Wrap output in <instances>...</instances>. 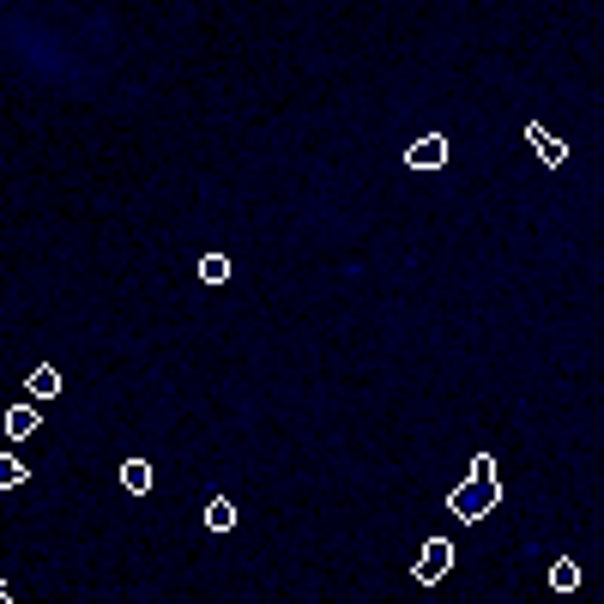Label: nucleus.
<instances>
[{"mask_svg": "<svg viewBox=\"0 0 604 604\" xmlns=\"http://www.w3.org/2000/svg\"><path fill=\"white\" fill-rule=\"evenodd\" d=\"M496 502H502V484H496V478H466L460 490L447 496V508L460 514V520H484V514L496 508Z\"/></svg>", "mask_w": 604, "mask_h": 604, "instance_id": "nucleus-1", "label": "nucleus"}, {"mask_svg": "<svg viewBox=\"0 0 604 604\" xmlns=\"http://www.w3.org/2000/svg\"><path fill=\"white\" fill-rule=\"evenodd\" d=\"M447 568H453V544H447V538H429V544L417 550V568H411V574H417L423 586H435Z\"/></svg>", "mask_w": 604, "mask_h": 604, "instance_id": "nucleus-2", "label": "nucleus"}, {"mask_svg": "<svg viewBox=\"0 0 604 604\" xmlns=\"http://www.w3.org/2000/svg\"><path fill=\"white\" fill-rule=\"evenodd\" d=\"M441 164H447V139L441 133H423V139L405 145V170H441Z\"/></svg>", "mask_w": 604, "mask_h": 604, "instance_id": "nucleus-3", "label": "nucleus"}, {"mask_svg": "<svg viewBox=\"0 0 604 604\" xmlns=\"http://www.w3.org/2000/svg\"><path fill=\"white\" fill-rule=\"evenodd\" d=\"M526 139H532V151H538V158H544L550 170H562V164H568V145H562V139H556L550 127H538V121H526Z\"/></svg>", "mask_w": 604, "mask_h": 604, "instance_id": "nucleus-4", "label": "nucleus"}, {"mask_svg": "<svg viewBox=\"0 0 604 604\" xmlns=\"http://www.w3.org/2000/svg\"><path fill=\"white\" fill-rule=\"evenodd\" d=\"M37 429H43V411H37V405H13V411H7V435H13V441H25V435H37Z\"/></svg>", "mask_w": 604, "mask_h": 604, "instance_id": "nucleus-5", "label": "nucleus"}, {"mask_svg": "<svg viewBox=\"0 0 604 604\" xmlns=\"http://www.w3.org/2000/svg\"><path fill=\"white\" fill-rule=\"evenodd\" d=\"M151 478H158V472H151V460H127V466H121V490H133V496H145Z\"/></svg>", "mask_w": 604, "mask_h": 604, "instance_id": "nucleus-6", "label": "nucleus"}, {"mask_svg": "<svg viewBox=\"0 0 604 604\" xmlns=\"http://www.w3.org/2000/svg\"><path fill=\"white\" fill-rule=\"evenodd\" d=\"M206 526H212V532H236V502H230V496H212V502H206Z\"/></svg>", "mask_w": 604, "mask_h": 604, "instance_id": "nucleus-7", "label": "nucleus"}, {"mask_svg": "<svg viewBox=\"0 0 604 604\" xmlns=\"http://www.w3.org/2000/svg\"><path fill=\"white\" fill-rule=\"evenodd\" d=\"M55 393H61V369H55V363L31 369V399H55Z\"/></svg>", "mask_w": 604, "mask_h": 604, "instance_id": "nucleus-8", "label": "nucleus"}, {"mask_svg": "<svg viewBox=\"0 0 604 604\" xmlns=\"http://www.w3.org/2000/svg\"><path fill=\"white\" fill-rule=\"evenodd\" d=\"M31 472H25V460H19V453H7V447H0V490H19Z\"/></svg>", "mask_w": 604, "mask_h": 604, "instance_id": "nucleus-9", "label": "nucleus"}, {"mask_svg": "<svg viewBox=\"0 0 604 604\" xmlns=\"http://www.w3.org/2000/svg\"><path fill=\"white\" fill-rule=\"evenodd\" d=\"M550 586H556V592H574V586H580V562H568V556H562V562L550 568Z\"/></svg>", "mask_w": 604, "mask_h": 604, "instance_id": "nucleus-10", "label": "nucleus"}, {"mask_svg": "<svg viewBox=\"0 0 604 604\" xmlns=\"http://www.w3.org/2000/svg\"><path fill=\"white\" fill-rule=\"evenodd\" d=\"M200 278H206V284H224V278H230V260H224V254H206V260H200Z\"/></svg>", "mask_w": 604, "mask_h": 604, "instance_id": "nucleus-11", "label": "nucleus"}, {"mask_svg": "<svg viewBox=\"0 0 604 604\" xmlns=\"http://www.w3.org/2000/svg\"><path fill=\"white\" fill-rule=\"evenodd\" d=\"M0 604H13V592H7V580H0Z\"/></svg>", "mask_w": 604, "mask_h": 604, "instance_id": "nucleus-12", "label": "nucleus"}]
</instances>
